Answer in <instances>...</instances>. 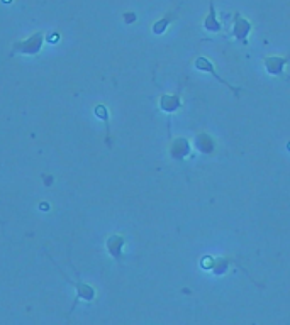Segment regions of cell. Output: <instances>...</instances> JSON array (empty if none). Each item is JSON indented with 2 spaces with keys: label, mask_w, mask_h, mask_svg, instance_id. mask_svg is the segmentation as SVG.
I'll use <instances>...</instances> for the list:
<instances>
[{
  "label": "cell",
  "mask_w": 290,
  "mask_h": 325,
  "mask_svg": "<svg viewBox=\"0 0 290 325\" xmlns=\"http://www.w3.org/2000/svg\"><path fill=\"white\" fill-rule=\"evenodd\" d=\"M251 33V24L245 19L239 12L234 14V31H232V36H234L238 41H241V44H248V36Z\"/></svg>",
  "instance_id": "cell-3"
},
{
  "label": "cell",
  "mask_w": 290,
  "mask_h": 325,
  "mask_svg": "<svg viewBox=\"0 0 290 325\" xmlns=\"http://www.w3.org/2000/svg\"><path fill=\"white\" fill-rule=\"evenodd\" d=\"M289 61H290V56H285V58H280V56H268V58L263 59V65L270 75L280 76V75H284L285 65H287Z\"/></svg>",
  "instance_id": "cell-5"
},
{
  "label": "cell",
  "mask_w": 290,
  "mask_h": 325,
  "mask_svg": "<svg viewBox=\"0 0 290 325\" xmlns=\"http://www.w3.org/2000/svg\"><path fill=\"white\" fill-rule=\"evenodd\" d=\"M158 107L166 114H175L182 107L180 92H177V94H168V95L163 94L158 100Z\"/></svg>",
  "instance_id": "cell-4"
},
{
  "label": "cell",
  "mask_w": 290,
  "mask_h": 325,
  "mask_svg": "<svg viewBox=\"0 0 290 325\" xmlns=\"http://www.w3.org/2000/svg\"><path fill=\"white\" fill-rule=\"evenodd\" d=\"M42 44H44V33L36 31V33H32L27 39H24V41L14 42L12 48H10V56L14 55L34 56L42 49Z\"/></svg>",
  "instance_id": "cell-1"
},
{
  "label": "cell",
  "mask_w": 290,
  "mask_h": 325,
  "mask_svg": "<svg viewBox=\"0 0 290 325\" xmlns=\"http://www.w3.org/2000/svg\"><path fill=\"white\" fill-rule=\"evenodd\" d=\"M73 287L77 288V300L83 298V300H87V302L94 300L95 290H94L92 287H88V285L82 283V281H78V283H73Z\"/></svg>",
  "instance_id": "cell-10"
},
{
  "label": "cell",
  "mask_w": 290,
  "mask_h": 325,
  "mask_svg": "<svg viewBox=\"0 0 290 325\" xmlns=\"http://www.w3.org/2000/svg\"><path fill=\"white\" fill-rule=\"evenodd\" d=\"M95 115L99 117V119H102L104 122H105L107 126V135H110V131H109V110H107L105 105H97L95 107Z\"/></svg>",
  "instance_id": "cell-13"
},
{
  "label": "cell",
  "mask_w": 290,
  "mask_h": 325,
  "mask_svg": "<svg viewBox=\"0 0 290 325\" xmlns=\"http://www.w3.org/2000/svg\"><path fill=\"white\" fill-rule=\"evenodd\" d=\"M173 19H175V12L166 14V16L163 17V19L153 24V34H163L165 31H166V27L171 24V20H173Z\"/></svg>",
  "instance_id": "cell-12"
},
{
  "label": "cell",
  "mask_w": 290,
  "mask_h": 325,
  "mask_svg": "<svg viewBox=\"0 0 290 325\" xmlns=\"http://www.w3.org/2000/svg\"><path fill=\"white\" fill-rule=\"evenodd\" d=\"M193 66H195V70H199V71H204V73H210L217 81H219V83H223V85H226V87H229L232 90V94H234L236 97H239V92H241V88L232 87L229 81H226L224 78H221L219 75H217V71H216V68H214L212 61H209V59L204 58V56H199V58L193 61Z\"/></svg>",
  "instance_id": "cell-2"
},
{
  "label": "cell",
  "mask_w": 290,
  "mask_h": 325,
  "mask_svg": "<svg viewBox=\"0 0 290 325\" xmlns=\"http://www.w3.org/2000/svg\"><path fill=\"white\" fill-rule=\"evenodd\" d=\"M190 153H192V148H190V144H188L187 139L178 137V139H175V141L171 142V146H170V154H171V158H175V159H185L188 154H190Z\"/></svg>",
  "instance_id": "cell-6"
},
{
  "label": "cell",
  "mask_w": 290,
  "mask_h": 325,
  "mask_svg": "<svg viewBox=\"0 0 290 325\" xmlns=\"http://www.w3.org/2000/svg\"><path fill=\"white\" fill-rule=\"evenodd\" d=\"M236 261H232L231 258H212V264H210V271H214V274L221 276V274H226L231 268H236Z\"/></svg>",
  "instance_id": "cell-8"
},
{
  "label": "cell",
  "mask_w": 290,
  "mask_h": 325,
  "mask_svg": "<svg viewBox=\"0 0 290 325\" xmlns=\"http://www.w3.org/2000/svg\"><path fill=\"white\" fill-rule=\"evenodd\" d=\"M204 29L209 31V33H221L223 26L217 22V14L216 9H214V0H210L209 3V14H207L206 20H204Z\"/></svg>",
  "instance_id": "cell-9"
},
{
  "label": "cell",
  "mask_w": 290,
  "mask_h": 325,
  "mask_svg": "<svg viewBox=\"0 0 290 325\" xmlns=\"http://www.w3.org/2000/svg\"><path fill=\"white\" fill-rule=\"evenodd\" d=\"M197 148L202 153H206V154H209V153L214 151V141L207 134H199V137H197Z\"/></svg>",
  "instance_id": "cell-11"
},
{
  "label": "cell",
  "mask_w": 290,
  "mask_h": 325,
  "mask_svg": "<svg viewBox=\"0 0 290 325\" xmlns=\"http://www.w3.org/2000/svg\"><path fill=\"white\" fill-rule=\"evenodd\" d=\"M123 246H124L123 235L114 234L107 239V251H109V254L116 261H121V258H123Z\"/></svg>",
  "instance_id": "cell-7"
}]
</instances>
